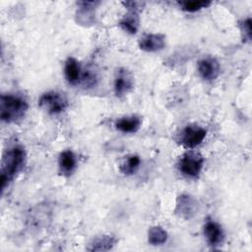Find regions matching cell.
<instances>
[{
  "mask_svg": "<svg viewBox=\"0 0 252 252\" xmlns=\"http://www.w3.org/2000/svg\"><path fill=\"white\" fill-rule=\"evenodd\" d=\"M64 76L71 86H77L82 82L83 69L75 57H68L64 63Z\"/></svg>",
  "mask_w": 252,
  "mask_h": 252,
  "instance_id": "obj_11",
  "label": "cell"
},
{
  "mask_svg": "<svg viewBox=\"0 0 252 252\" xmlns=\"http://www.w3.org/2000/svg\"><path fill=\"white\" fill-rule=\"evenodd\" d=\"M251 18H247L242 20L239 23V29L242 34V38L244 41H250L251 40V34H252V27H251Z\"/></svg>",
  "mask_w": 252,
  "mask_h": 252,
  "instance_id": "obj_20",
  "label": "cell"
},
{
  "mask_svg": "<svg viewBox=\"0 0 252 252\" xmlns=\"http://www.w3.org/2000/svg\"><path fill=\"white\" fill-rule=\"evenodd\" d=\"M197 70L203 80L212 82L219 77L220 73V65L215 57L208 56L198 62Z\"/></svg>",
  "mask_w": 252,
  "mask_h": 252,
  "instance_id": "obj_10",
  "label": "cell"
},
{
  "mask_svg": "<svg viewBox=\"0 0 252 252\" xmlns=\"http://www.w3.org/2000/svg\"><path fill=\"white\" fill-rule=\"evenodd\" d=\"M117 239L109 234H104L97 236L93 239V241L90 243V246L88 247V250L90 251H108L113 248V246L116 244Z\"/></svg>",
  "mask_w": 252,
  "mask_h": 252,
  "instance_id": "obj_15",
  "label": "cell"
},
{
  "mask_svg": "<svg viewBox=\"0 0 252 252\" xmlns=\"http://www.w3.org/2000/svg\"><path fill=\"white\" fill-rule=\"evenodd\" d=\"M69 105L67 96L57 91H49L40 95L38 106L49 115H58L64 112Z\"/></svg>",
  "mask_w": 252,
  "mask_h": 252,
  "instance_id": "obj_4",
  "label": "cell"
},
{
  "mask_svg": "<svg viewBox=\"0 0 252 252\" xmlns=\"http://www.w3.org/2000/svg\"><path fill=\"white\" fill-rule=\"evenodd\" d=\"M198 212L197 200L189 194H181L177 197L174 213L181 219L188 220L193 219Z\"/></svg>",
  "mask_w": 252,
  "mask_h": 252,
  "instance_id": "obj_6",
  "label": "cell"
},
{
  "mask_svg": "<svg viewBox=\"0 0 252 252\" xmlns=\"http://www.w3.org/2000/svg\"><path fill=\"white\" fill-rule=\"evenodd\" d=\"M179 7L188 13H195L198 12L204 8L209 7L212 2L211 1H197V0H184V1H179L177 3Z\"/></svg>",
  "mask_w": 252,
  "mask_h": 252,
  "instance_id": "obj_19",
  "label": "cell"
},
{
  "mask_svg": "<svg viewBox=\"0 0 252 252\" xmlns=\"http://www.w3.org/2000/svg\"><path fill=\"white\" fill-rule=\"evenodd\" d=\"M118 26L125 32L135 34L138 32L140 26L139 11L128 10V13L125 14L118 22Z\"/></svg>",
  "mask_w": 252,
  "mask_h": 252,
  "instance_id": "obj_14",
  "label": "cell"
},
{
  "mask_svg": "<svg viewBox=\"0 0 252 252\" xmlns=\"http://www.w3.org/2000/svg\"><path fill=\"white\" fill-rule=\"evenodd\" d=\"M204 162L205 158L200 153L189 150L180 157L177 162V168L184 176L195 179L200 175L204 167Z\"/></svg>",
  "mask_w": 252,
  "mask_h": 252,
  "instance_id": "obj_3",
  "label": "cell"
},
{
  "mask_svg": "<svg viewBox=\"0 0 252 252\" xmlns=\"http://www.w3.org/2000/svg\"><path fill=\"white\" fill-rule=\"evenodd\" d=\"M29 108L27 100L19 94H3L0 97V118L5 123L22 120Z\"/></svg>",
  "mask_w": 252,
  "mask_h": 252,
  "instance_id": "obj_2",
  "label": "cell"
},
{
  "mask_svg": "<svg viewBox=\"0 0 252 252\" xmlns=\"http://www.w3.org/2000/svg\"><path fill=\"white\" fill-rule=\"evenodd\" d=\"M59 172L64 176H70L76 170L77 157L71 150H64L58 158Z\"/></svg>",
  "mask_w": 252,
  "mask_h": 252,
  "instance_id": "obj_13",
  "label": "cell"
},
{
  "mask_svg": "<svg viewBox=\"0 0 252 252\" xmlns=\"http://www.w3.org/2000/svg\"><path fill=\"white\" fill-rule=\"evenodd\" d=\"M141 166V158L138 155H129L125 157L119 165V170L123 175H134Z\"/></svg>",
  "mask_w": 252,
  "mask_h": 252,
  "instance_id": "obj_16",
  "label": "cell"
},
{
  "mask_svg": "<svg viewBox=\"0 0 252 252\" xmlns=\"http://www.w3.org/2000/svg\"><path fill=\"white\" fill-rule=\"evenodd\" d=\"M27 154L25 149L20 145H14L7 149L1 160V190L4 191L7 185L16 177L24 168Z\"/></svg>",
  "mask_w": 252,
  "mask_h": 252,
  "instance_id": "obj_1",
  "label": "cell"
},
{
  "mask_svg": "<svg viewBox=\"0 0 252 252\" xmlns=\"http://www.w3.org/2000/svg\"><path fill=\"white\" fill-rule=\"evenodd\" d=\"M96 4V2H78V22L82 24H92L94 19V8Z\"/></svg>",
  "mask_w": 252,
  "mask_h": 252,
  "instance_id": "obj_17",
  "label": "cell"
},
{
  "mask_svg": "<svg viewBox=\"0 0 252 252\" xmlns=\"http://www.w3.org/2000/svg\"><path fill=\"white\" fill-rule=\"evenodd\" d=\"M203 232L207 243L212 248L215 249L222 245L224 241V231L218 221L212 219H207L203 226Z\"/></svg>",
  "mask_w": 252,
  "mask_h": 252,
  "instance_id": "obj_7",
  "label": "cell"
},
{
  "mask_svg": "<svg viewBox=\"0 0 252 252\" xmlns=\"http://www.w3.org/2000/svg\"><path fill=\"white\" fill-rule=\"evenodd\" d=\"M167 237L168 235L166 230L158 225L152 226L148 231V241L151 245L154 246L164 244L167 240Z\"/></svg>",
  "mask_w": 252,
  "mask_h": 252,
  "instance_id": "obj_18",
  "label": "cell"
},
{
  "mask_svg": "<svg viewBox=\"0 0 252 252\" xmlns=\"http://www.w3.org/2000/svg\"><path fill=\"white\" fill-rule=\"evenodd\" d=\"M165 35L162 33H144L138 40L140 49L146 52H158L165 47Z\"/></svg>",
  "mask_w": 252,
  "mask_h": 252,
  "instance_id": "obj_9",
  "label": "cell"
},
{
  "mask_svg": "<svg viewBox=\"0 0 252 252\" xmlns=\"http://www.w3.org/2000/svg\"><path fill=\"white\" fill-rule=\"evenodd\" d=\"M207 130L198 125H187L178 135L177 142L188 150H193L203 143Z\"/></svg>",
  "mask_w": 252,
  "mask_h": 252,
  "instance_id": "obj_5",
  "label": "cell"
},
{
  "mask_svg": "<svg viewBox=\"0 0 252 252\" xmlns=\"http://www.w3.org/2000/svg\"><path fill=\"white\" fill-rule=\"evenodd\" d=\"M134 87V78L131 72L121 67L116 71L113 83L114 94L117 97H122L126 95Z\"/></svg>",
  "mask_w": 252,
  "mask_h": 252,
  "instance_id": "obj_8",
  "label": "cell"
},
{
  "mask_svg": "<svg viewBox=\"0 0 252 252\" xmlns=\"http://www.w3.org/2000/svg\"><path fill=\"white\" fill-rule=\"evenodd\" d=\"M142 126V119L138 115H126L115 120L114 127L117 131L124 134H134Z\"/></svg>",
  "mask_w": 252,
  "mask_h": 252,
  "instance_id": "obj_12",
  "label": "cell"
}]
</instances>
